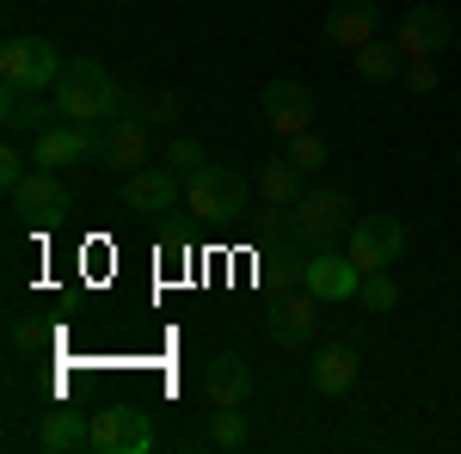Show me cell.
<instances>
[{
  "label": "cell",
  "mask_w": 461,
  "mask_h": 454,
  "mask_svg": "<svg viewBox=\"0 0 461 454\" xmlns=\"http://www.w3.org/2000/svg\"><path fill=\"white\" fill-rule=\"evenodd\" d=\"M62 56H56V43L50 37H32V31H13L0 43V80L6 86H19V93H50L56 80H62Z\"/></svg>",
  "instance_id": "2"
},
{
  "label": "cell",
  "mask_w": 461,
  "mask_h": 454,
  "mask_svg": "<svg viewBox=\"0 0 461 454\" xmlns=\"http://www.w3.org/2000/svg\"><path fill=\"white\" fill-rule=\"evenodd\" d=\"M351 227V197L345 191H302V203L289 209V234L308 245H332Z\"/></svg>",
  "instance_id": "5"
},
{
  "label": "cell",
  "mask_w": 461,
  "mask_h": 454,
  "mask_svg": "<svg viewBox=\"0 0 461 454\" xmlns=\"http://www.w3.org/2000/svg\"><path fill=\"white\" fill-rule=\"evenodd\" d=\"M154 123L148 117H111L105 136H99V160H105L111 173H136L148 166V154H154V136H148Z\"/></svg>",
  "instance_id": "8"
},
{
  "label": "cell",
  "mask_w": 461,
  "mask_h": 454,
  "mask_svg": "<svg viewBox=\"0 0 461 454\" xmlns=\"http://www.w3.org/2000/svg\"><path fill=\"white\" fill-rule=\"evenodd\" d=\"M357 289H363V271L351 264V252H332V245H326V252L308 258V295H320L326 307H332V301H351Z\"/></svg>",
  "instance_id": "14"
},
{
  "label": "cell",
  "mask_w": 461,
  "mask_h": 454,
  "mask_svg": "<svg viewBox=\"0 0 461 454\" xmlns=\"http://www.w3.org/2000/svg\"><path fill=\"white\" fill-rule=\"evenodd\" d=\"M0 123H6V136H43V129L62 123V117H56V99H50V93H19V86H6Z\"/></svg>",
  "instance_id": "17"
},
{
  "label": "cell",
  "mask_w": 461,
  "mask_h": 454,
  "mask_svg": "<svg viewBox=\"0 0 461 454\" xmlns=\"http://www.w3.org/2000/svg\"><path fill=\"white\" fill-rule=\"evenodd\" d=\"M351 62H357V74H363V80H375V86H382V80H400V74H406V56L393 49V37H375V43H363Z\"/></svg>",
  "instance_id": "21"
},
{
  "label": "cell",
  "mask_w": 461,
  "mask_h": 454,
  "mask_svg": "<svg viewBox=\"0 0 461 454\" xmlns=\"http://www.w3.org/2000/svg\"><path fill=\"white\" fill-rule=\"evenodd\" d=\"M247 197H252V184L234 166H197L191 184H185V209L197 215V221H240Z\"/></svg>",
  "instance_id": "3"
},
{
  "label": "cell",
  "mask_w": 461,
  "mask_h": 454,
  "mask_svg": "<svg viewBox=\"0 0 461 454\" xmlns=\"http://www.w3.org/2000/svg\"><path fill=\"white\" fill-rule=\"evenodd\" d=\"M443 43H449V13H443V6L419 0V6H406V13H400V25H393V49H400L406 62L437 56Z\"/></svg>",
  "instance_id": "7"
},
{
  "label": "cell",
  "mask_w": 461,
  "mask_h": 454,
  "mask_svg": "<svg viewBox=\"0 0 461 454\" xmlns=\"http://www.w3.org/2000/svg\"><path fill=\"white\" fill-rule=\"evenodd\" d=\"M320 295H308V289H295V295H284L277 307H271V319H265V332L277 338V344H308L314 338V325H320Z\"/></svg>",
  "instance_id": "15"
},
{
  "label": "cell",
  "mask_w": 461,
  "mask_h": 454,
  "mask_svg": "<svg viewBox=\"0 0 461 454\" xmlns=\"http://www.w3.org/2000/svg\"><path fill=\"white\" fill-rule=\"evenodd\" d=\"M13 344H43V325H32V319H13Z\"/></svg>",
  "instance_id": "29"
},
{
  "label": "cell",
  "mask_w": 461,
  "mask_h": 454,
  "mask_svg": "<svg viewBox=\"0 0 461 454\" xmlns=\"http://www.w3.org/2000/svg\"><path fill=\"white\" fill-rule=\"evenodd\" d=\"M210 442H215V449H247V418H240V405H215Z\"/></svg>",
  "instance_id": "23"
},
{
  "label": "cell",
  "mask_w": 461,
  "mask_h": 454,
  "mask_svg": "<svg viewBox=\"0 0 461 454\" xmlns=\"http://www.w3.org/2000/svg\"><path fill=\"white\" fill-rule=\"evenodd\" d=\"M154 449V430L136 405H105L93 412V454H148Z\"/></svg>",
  "instance_id": "6"
},
{
  "label": "cell",
  "mask_w": 461,
  "mask_h": 454,
  "mask_svg": "<svg viewBox=\"0 0 461 454\" xmlns=\"http://www.w3.org/2000/svg\"><path fill=\"white\" fill-rule=\"evenodd\" d=\"M400 245H406V227L393 215H357L351 227H345V252H351V264L363 277L388 271L393 258H400Z\"/></svg>",
  "instance_id": "4"
},
{
  "label": "cell",
  "mask_w": 461,
  "mask_h": 454,
  "mask_svg": "<svg viewBox=\"0 0 461 454\" xmlns=\"http://www.w3.org/2000/svg\"><path fill=\"white\" fill-rule=\"evenodd\" d=\"M437 56H419V62H406V86L412 93H437V68H430Z\"/></svg>",
  "instance_id": "28"
},
{
  "label": "cell",
  "mask_w": 461,
  "mask_h": 454,
  "mask_svg": "<svg viewBox=\"0 0 461 454\" xmlns=\"http://www.w3.org/2000/svg\"><path fill=\"white\" fill-rule=\"evenodd\" d=\"M357 375H363L357 344H326L314 362H308V381H314V393H326V399H345L357 387Z\"/></svg>",
  "instance_id": "16"
},
{
  "label": "cell",
  "mask_w": 461,
  "mask_h": 454,
  "mask_svg": "<svg viewBox=\"0 0 461 454\" xmlns=\"http://www.w3.org/2000/svg\"><path fill=\"white\" fill-rule=\"evenodd\" d=\"M123 209L173 215L178 209V173L173 166H136V173H123Z\"/></svg>",
  "instance_id": "11"
},
{
  "label": "cell",
  "mask_w": 461,
  "mask_h": 454,
  "mask_svg": "<svg viewBox=\"0 0 461 454\" xmlns=\"http://www.w3.org/2000/svg\"><path fill=\"white\" fill-rule=\"evenodd\" d=\"M93 147H99V136H93V129H80V123H50L43 136H32V166L62 173V166H80Z\"/></svg>",
  "instance_id": "13"
},
{
  "label": "cell",
  "mask_w": 461,
  "mask_h": 454,
  "mask_svg": "<svg viewBox=\"0 0 461 454\" xmlns=\"http://www.w3.org/2000/svg\"><path fill=\"white\" fill-rule=\"evenodd\" d=\"M375 37H382V6H375V0H339V6H332V19H326V43H332V49L357 56V49L375 43Z\"/></svg>",
  "instance_id": "12"
},
{
  "label": "cell",
  "mask_w": 461,
  "mask_h": 454,
  "mask_svg": "<svg viewBox=\"0 0 461 454\" xmlns=\"http://www.w3.org/2000/svg\"><path fill=\"white\" fill-rule=\"evenodd\" d=\"M37 449H43V454L93 449V418H86V412H68V405L43 412V423H37Z\"/></svg>",
  "instance_id": "18"
},
{
  "label": "cell",
  "mask_w": 461,
  "mask_h": 454,
  "mask_svg": "<svg viewBox=\"0 0 461 454\" xmlns=\"http://www.w3.org/2000/svg\"><path fill=\"white\" fill-rule=\"evenodd\" d=\"M357 301H363L369 314H393V307H400V289L388 282V271H375V277H363V289H357Z\"/></svg>",
  "instance_id": "24"
},
{
  "label": "cell",
  "mask_w": 461,
  "mask_h": 454,
  "mask_svg": "<svg viewBox=\"0 0 461 454\" xmlns=\"http://www.w3.org/2000/svg\"><path fill=\"white\" fill-rule=\"evenodd\" d=\"M167 166H173V173H197V166H203V141L197 136L167 141Z\"/></svg>",
  "instance_id": "26"
},
{
  "label": "cell",
  "mask_w": 461,
  "mask_h": 454,
  "mask_svg": "<svg viewBox=\"0 0 461 454\" xmlns=\"http://www.w3.org/2000/svg\"><path fill=\"white\" fill-rule=\"evenodd\" d=\"M25 178H32V160L19 154V136H13L6 147H0V184H6V197H13V191H19Z\"/></svg>",
  "instance_id": "25"
},
{
  "label": "cell",
  "mask_w": 461,
  "mask_h": 454,
  "mask_svg": "<svg viewBox=\"0 0 461 454\" xmlns=\"http://www.w3.org/2000/svg\"><path fill=\"white\" fill-rule=\"evenodd\" d=\"M50 99H56V117H62V123H80V129H99L111 117H123V93H117L111 68L93 62V56L68 62L62 80L50 86Z\"/></svg>",
  "instance_id": "1"
},
{
  "label": "cell",
  "mask_w": 461,
  "mask_h": 454,
  "mask_svg": "<svg viewBox=\"0 0 461 454\" xmlns=\"http://www.w3.org/2000/svg\"><path fill=\"white\" fill-rule=\"evenodd\" d=\"M284 160H289V166H295L302 178H308V173H320V166L332 160V147H326V136L302 129V136H289V141H284Z\"/></svg>",
  "instance_id": "22"
},
{
  "label": "cell",
  "mask_w": 461,
  "mask_h": 454,
  "mask_svg": "<svg viewBox=\"0 0 461 454\" xmlns=\"http://www.w3.org/2000/svg\"><path fill=\"white\" fill-rule=\"evenodd\" d=\"M203 399H210V405H247L252 399V369L240 356H210V362H203Z\"/></svg>",
  "instance_id": "19"
},
{
  "label": "cell",
  "mask_w": 461,
  "mask_h": 454,
  "mask_svg": "<svg viewBox=\"0 0 461 454\" xmlns=\"http://www.w3.org/2000/svg\"><path fill=\"white\" fill-rule=\"evenodd\" d=\"M68 203H74L68 178L50 173V166H32V178L13 191V215H25V221H62Z\"/></svg>",
  "instance_id": "9"
},
{
  "label": "cell",
  "mask_w": 461,
  "mask_h": 454,
  "mask_svg": "<svg viewBox=\"0 0 461 454\" xmlns=\"http://www.w3.org/2000/svg\"><path fill=\"white\" fill-rule=\"evenodd\" d=\"M265 123H271V136H284V141L314 129V93L302 80H271L265 86Z\"/></svg>",
  "instance_id": "10"
},
{
  "label": "cell",
  "mask_w": 461,
  "mask_h": 454,
  "mask_svg": "<svg viewBox=\"0 0 461 454\" xmlns=\"http://www.w3.org/2000/svg\"><path fill=\"white\" fill-rule=\"evenodd\" d=\"M252 197H258L265 209H277V215L295 209V203H302V173L277 154V160H265V166L252 173Z\"/></svg>",
  "instance_id": "20"
},
{
  "label": "cell",
  "mask_w": 461,
  "mask_h": 454,
  "mask_svg": "<svg viewBox=\"0 0 461 454\" xmlns=\"http://www.w3.org/2000/svg\"><path fill=\"white\" fill-rule=\"evenodd\" d=\"M178 111H185V99H178V93H154V99L142 105V117L160 129V123H178Z\"/></svg>",
  "instance_id": "27"
}]
</instances>
